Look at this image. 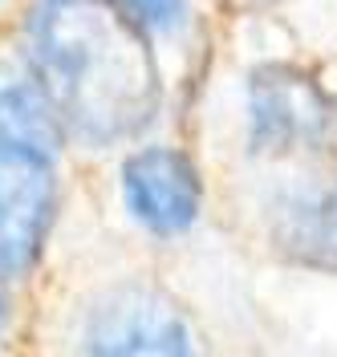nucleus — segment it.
Here are the masks:
<instances>
[{
    "mask_svg": "<svg viewBox=\"0 0 337 357\" xmlns=\"http://www.w3.org/2000/svg\"><path fill=\"white\" fill-rule=\"evenodd\" d=\"M248 146L256 155H317L337 142L334 93L297 66H260L244 93Z\"/></svg>",
    "mask_w": 337,
    "mask_h": 357,
    "instance_id": "2",
    "label": "nucleus"
},
{
    "mask_svg": "<svg viewBox=\"0 0 337 357\" xmlns=\"http://www.w3.org/2000/svg\"><path fill=\"white\" fill-rule=\"evenodd\" d=\"M24 57L61 134L86 146L130 142L155 122L163 102L155 53L147 29L114 0H37Z\"/></svg>",
    "mask_w": 337,
    "mask_h": 357,
    "instance_id": "1",
    "label": "nucleus"
},
{
    "mask_svg": "<svg viewBox=\"0 0 337 357\" xmlns=\"http://www.w3.org/2000/svg\"><path fill=\"white\" fill-rule=\"evenodd\" d=\"M4 321H8V296H4V276H0V333H4Z\"/></svg>",
    "mask_w": 337,
    "mask_h": 357,
    "instance_id": "9",
    "label": "nucleus"
},
{
    "mask_svg": "<svg viewBox=\"0 0 337 357\" xmlns=\"http://www.w3.org/2000/svg\"><path fill=\"white\" fill-rule=\"evenodd\" d=\"M0 4H4V0H0Z\"/></svg>",
    "mask_w": 337,
    "mask_h": 357,
    "instance_id": "10",
    "label": "nucleus"
},
{
    "mask_svg": "<svg viewBox=\"0 0 337 357\" xmlns=\"http://www.w3.org/2000/svg\"><path fill=\"white\" fill-rule=\"evenodd\" d=\"M122 203L130 220L151 236H183L200 223L203 211V178L200 167L179 146H138L122 162Z\"/></svg>",
    "mask_w": 337,
    "mask_h": 357,
    "instance_id": "6",
    "label": "nucleus"
},
{
    "mask_svg": "<svg viewBox=\"0 0 337 357\" xmlns=\"http://www.w3.org/2000/svg\"><path fill=\"white\" fill-rule=\"evenodd\" d=\"M138 29L171 37L187 24V0H114Z\"/></svg>",
    "mask_w": 337,
    "mask_h": 357,
    "instance_id": "8",
    "label": "nucleus"
},
{
    "mask_svg": "<svg viewBox=\"0 0 337 357\" xmlns=\"http://www.w3.org/2000/svg\"><path fill=\"white\" fill-rule=\"evenodd\" d=\"M57 215V155L0 142V276L37 264Z\"/></svg>",
    "mask_w": 337,
    "mask_h": 357,
    "instance_id": "4",
    "label": "nucleus"
},
{
    "mask_svg": "<svg viewBox=\"0 0 337 357\" xmlns=\"http://www.w3.org/2000/svg\"><path fill=\"white\" fill-rule=\"evenodd\" d=\"M61 126L49 110L45 93L29 77V69L0 61V142L8 146H37V151H61Z\"/></svg>",
    "mask_w": 337,
    "mask_h": 357,
    "instance_id": "7",
    "label": "nucleus"
},
{
    "mask_svg": "<svg viewBox=\"0 0 337 357\" xmlns=\"http://www.w3.org/2000/svg\"><path fill=\"white\" fill-rule=\"evenodd\" d=\"M82 357H203L200 341L167 296L151 284L110 289L86 317Z\"/></svg>",
    "mask_w": 337,
    "mask_h": 357,
    "instance_id": "3",
    "label": "nucleus"
},
{
    "mask_svg": "<svg viewBox=\"0 0 337 357\" xmlns=\"http://www.w3.org/2000/svg\"><path fill=\"white\" fill-rule=\"evenodd\" d=\"M264 236L289 264L337 276V171L285 175L260 203Z\"/></svg>",
    "mask_w": 337,
    "mask_h": 357,
    "instance_id": "5",
    "label": "nucleus"
}]
</instances>
